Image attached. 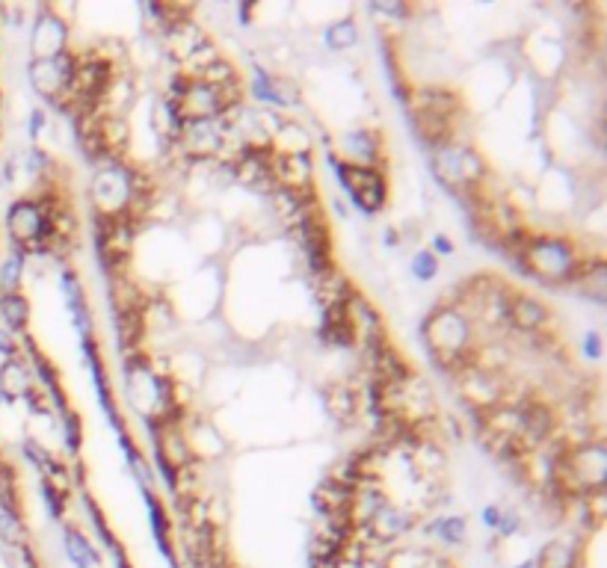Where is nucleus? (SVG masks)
<instances>
[{
    "label": "nucleus",
    "instance_id": "nucleus-27",
    "mask_svg": "<svg viewBox=\"0 0 607 568\" xmlns=\"http://www.w3.org/2000/svg\"><path fill=\"white\" fill-rule=\"evenodd\" d=\"M436 533H439L448 545H459V542L465 539V518L448 515V518L436 521Z\"/></svg>",
    "mask_w": 607,
    "mask_h": 568
},
{
    "label": "nucleus",
    "instance_id": "nucleus-22",
    "mask_svg": "<svg viewBox=\"0 0 607 568\" xmlns=\"http://www.w3.org/2000/svg\"><path fill=\"white\" fill-rule=\"evenodd\" d=\"M24 539H27V527L21 512L0 506V545H24Z\"/></svg>",
    "mask_w": 607,
    "mask_h": 568
},
{
    "label": "nucleus",
    "instance_id": "nucleus-15",
    "mask_svg": "<svg viewBox=\"0 0 607 568\" xmlns=\"http://www.w3.org/2000/svg\"><path fill=\"white\" fill-rule=\"evenodd\" d=\"M572 284H578V290L587 296V299H593V302H599V305H605L607 299V264L602 255H596V258H581V264H578V270H575V279Z\"/></svg>",
    "mask_w": 607,
    "mask_h": 568
},
{
    "label": "nucleus",
    "instance_id": "nucleus-28",
    "mask_svg": "<svg viewBox=\"0 0 607 568\" xmlns=\"http://www.w3.org/2000/svg\"><path fill=\"white\" fill-rule=\"evenodd\" d=\"M371 12L385 15V18H394V21H406L412 15V6L409 3H391V0H380V3H371Z\"/></svg>",
    "mask_w": 607,
    "mask_h": 568
},
{
    "label": "nucleus",
    "instance_id": "nucleus-24",
    "mask_svg": "<svg viewBox=\"0 0 607 568\" xmlns=\"http://www.w3.org/2000/svg\"><path fill=\"white\" fill-rule=\"evenodd\" d=\"M572 563H575V548L566 542H551L539 557V568H572Z\"/></svg>",
    "mask_w": 607,
    "mask_h": 568
},
{
    "label": "nucleus",
    "instance_id": "nucleus-26",
    "mask_svg": "<svg viewBox=\"0 0 607 568\" xmlns=\"http://www.w3.org/2000/svg\"><path fill=\"white\" fill-rule=\"evenodd\" d=\"M60 421H63V441H66V447H69V453H80V447H83V421H80V415H77L75 409H69L66 415H60Z\"/></svg>",
    "mask_w": 607,
    "mask_h": 568
},
{
    "label": "nucleus",
    "instance_id": "nucleus-1",
    "mask_svg": "<svg viewBox=\"0 0 607 568\" xmlns=\"http://www.w3.org/2000/svg\"><path fill=\"white\" fill-rule=\"evenodd\" d=\"M421 341L430 358L445 370V373H459L462 367L471 364V353L477 350V329L474 323L448 302L436 305L424 323H421Z\"/></svg>",
    "mask_w": 607,
    "mask_h": 568
},
{
    "label": "nucleus",
    "instance_id": "nucleus-9",
    "mask_svg": "<svg viewBox=\"0 0 607 568\" xmlns=\"http://www.w3.org/2000/svg\"><path fill=\"white\" fill-rule=\"evenodd\" d=\"M326 415L338 426H353L362 415V391L353 382H332L323 391Z\"/></svg>",
    "mask_w": 607,
    "mask_h": 568
},
{
    "label": "nucleus",
    "instance_id": "nucleus-33",
    "mask_svg": "<svg viewBox=\"0 0 607 568\" xmlns=\"http://www.w3.org/2000/svg\"><path fill=\"white\" fill-rule=\"evenodd\" d=\"M498 521H501V506H486L483 509V524L489 530H498Z\"/></svg>",
    "mask_w": 607,
    "mask_h": 568
},
{
    "label": "nucleus",
    "instance_id": "nucleus-7",
    "mask_svg": "<svg viewBox=\"0 0 607 568\" xmlns=\"http://www.w3.org/2000/svg\"><path fill=\"white\" fill-rule=\"evenodd\" d=\"M249 89H252V98H255L258 104L270 107L273 113L300 104V89H297V83L288 80L285 74H273V71H267L264 66H255V69H252Z\"/></svg>",
    "mask_w": 607,
    "mask_h": 568
},
{
    "label": "nucleus",
    "instance_id": "nucleus-30",
    "mask_svg": "<svg viewBox=\"0 0 607 568\" xmlns=\"http://www.w3.org/2000/svg\"><path fill=\"white\" fill-rule=\"evenodd\" d=\"M602 353H605V350H602V335H599V332H587V335H584V355H587L590 361H599Z\"/></svg>",
    "mask_w": 607,
    "mask_h": 568
},
{
    "label": "nucleus",
    "instance_id": "nucleus-13",
    "mask_svg": "<svg viewBox=\"0 0 607 568\" xmlns=\"http://www.w3.org/2000/svg\"><path fill=\"white\" fill-rule=\"evenodd\" d=\"M205 39H208V33H205L199 24H193L190 18H187V21H178V24H172V27L163 30V48H166V54H169L175 63H184Z\"/></svg>",
    "mask_w": 607,
    "mask_h": 568
},
{
    "label": "nucleus",
    "instance_id": "nucleus-34",
    "mask_svg": "<svg viewBox=\"0 0 607 568\" xmlns=\"http://www.w3.org/2000/svg\"><path fill=\"white\" fill-rule=\"evenodd\" d=\"M522 568H531V566H522Z\"/></svg>",
    "mask_w": 607,
    "mask_h": 568
},
{
    "label": "nucleus",
    "instance_id": "nucleus-18",
    "mask_svg": "<svg viewBox=\"0 0 607 568\" xmlns=\"http://www.w3.org/2000/svg\"><path fill=\"white\" fill-rule=\"evenodd\" d=\"M409 524H412V515L403 512V509H397V506L388 500L380 512L371 518L368 530H371L377 539H394V536H400L403 530H409Z\"/></svg>",
    "mask_w": 607,
    "mask_h": 568
},
{
    "label": "nucleus",
    "instance_id": "nucleus-20",
    "mask_svg": "<svg viewBox=\"0 0 607 568\" xmlns=\"http://www.w3.org/2000/svg\"><path fill=\"white\" fill-rule=\"evenodd\" d=\"M356 42H359V24H356V18H341V21L329 24L326 33H323V45L329 51H347Z\"/></svg>",
    "mask_w": 607,
    "mask_h": 568
},
{
    "label": "nucleus",
    "instance_id": "nucleus-5",
    "mask_svg": "<svg viewBox=\"0 0 607 568\" xmlns=\"http://www.w3.org/2000/svg\"><path fill=\"white\" fill-rule=\"evenodd\" d=\"M554 320V311L539 299L531 296L525 290H513L510 293V302H507V329L519 332V335H542L548 332Z\"/></svg>",
    "mask_w": 607,
    "mask_h": 568
},
{
    "label": "nucleus",
    "instance_id": "nucleus-14",
    "mask_svg": "<svg viewBox=\"0 0 607 568\" xmlns=\"http://www.w3.org/2000/svg\"><path fill=\"white\" fill-rule=\"evenodd\" d=\"M353 293H356V287H353V282L338 267H332L329 273H323V276L314 279V296H317V302H320L323 311H329V308H347V302L353 299Z\"/></svg>",
    "mask_w": 607,
    "mask_h": 568
},
{
    "label": "nucleus",
    "instance_id": "nucleus-25",
    "mask_svg": "<svg viewBox=\"0 0 607 568\" xmlns=\"http://www.w3.org/2000/svg\"><path fill=\"white\" fill-rule=\"evenodd\" d=\"M39 492L45 497V506H48V512H51V518H63L66 515V503H69V492H63V489H57L51 480H39Z\"/></svg>",
    "mask_w": 607,
    "mask_h": 568
},
{
    "label": "nucleus",
    "instance_id": "nucleus-3",
    "mask_svg": "<svg viewBox=\"0 0 607 568\" xmlns=\"http://www.w3.org/2000/svg\"><path fill=\"white\" fill-rule=\"evenodd\" d=\"M430 166L439 184L454 196H465L489 181V166L471 142H445L430 148Z\"/></svg>",
    "mask_w": 607,
    "mask_h": 568
},
{
    "label": "nucleus",
    "instance_id": "nucleus-16",
    "mask_svg": "<svg viewBox=\"0 0 607 568\" xmlns=\"http://www.w3.org/2000/svg\"><path fill=\"white\" fill-rule=\"evenodd\" d=\"M0 323L9 335L21 338L30 326V299L18 293H0Z\"/></svg>",
    "mask_w": 607,
    "mask_h": 568
},
{
    "label": "nucleus",
    "instance_id": "nucleus-12",
    "mask_svg": "<svg viewBox=\"0 0 607 568\" xmlns=\"http://www.w3.org/2000/svg\"><path fill=\"white\" fill-rule=\"evenodd\" d=\"M30 391H36V379L27 367V361L21 355L3 358L0 361V397L6 403H18L24 400Z\"/></svg>",
    "mask_w": 607,
    "mask_h": 568
},
{
    "label": "nucleus",
    "instance_id": "nucleus-2",
    "mask_svg": "<svg viewBox=\"0 0 607 568\" xmlns=\"http://www.w3.org/2000/svg\"><path fill=\"white\" fill-rule=\"evenodd\" d=\"M581 249L566 234H531L525 249L516 255V264L542 284H572L581 264Z\"/></svg>",
    "mask_w": 607,
    "mask_h": 568
},
{
    "label": "nucleus",
    "instance_id": "nucleus-10",
    "mask_svg": "<svg viewBox=\"0 0 607 568\" xmlns=\"http://www.w3.org/2000/svg\"><path fill=\"white\" fill-rule=\"evenodd\" d=\"M60 287H63V299H66V308L72 311V320H75L77 332H80V341H89L95 338V326H92V311H89V302H86V290L83 282L75 270H63L60 273Z\"/></svg>",
    "mask_w": 607,
    "mask_h": 568
},
{
    "label": "nucleus",
    "instance_id": "nucleus-19",
    "mask_svg": "<svg viewBox=\"0 0 607 568\" xmlns=\"http://www.w3.org/2000/svg\"><path fill=\"white\" fill-rule=\"evenodd\" d=\"M27 273V255L21 249H9L0 255V293H18Z\"/></svg>",
    "mask_w": 607,
    "mask_h": 568
},
{
    "label": "nucleus",
    "instance_id": "nucleus-8",
    "mask_svg": "<svg viewBox=\"0 0 607 568\" xmlns=\"http://www.w3.org/2000/svg\"><path fill=\"white\" fill-rule=\"evenodd\" d=\"M335 154L350 166H380V169H385V142H382L380 131H371V128L347 131L341 142L335 145Z\"/></svg>",
    "mask_w": 607,
    "mask_h": 568
},
{
    "label": "nucleus",
    "instance_id": "nucleus-11",
    "mask_svg": "<svg viewBox=\"0 0 607 568\" xmlns=\"http://www.w3.org/2000/svg\"><path fill=\"white\" fill-rule=\"evenodd\" d=\"M273 181L285 190H308L314 187V163L311 154H276Z\"/></svg>",
    "mask_w": 607,
    "mask_h": 568
},
{
    "label": "nucleus",
    "instance_id": "nucleus-23",
    "mask_svg": "<svg viewBox=\"0 0 607 568\" xmlns=\"http://www.w3.org/2000/svg\"><path fill=\"white\" fill-rule=\"evenodd\" d=\"M439 270H442V264H439V258L430 252V249H418L415 255H412V264H409V273H412V279L421 284H430L439 279Z\"/></svg>",
    "mask_w": 607,
    "mask_h": 568
},
{
    "label": "nucleus",
    "instance_id": "nucleus-4",
    "mask_svg": "<svg viewBox=\"0 0 607 568\" xmlns=\"http://www.w3.org/2000/svg\"><path fill=\"white\" fill-rule=\"evenodd\" d=\"M27 74H30V86L36 89L39 98L60 104L75 77V51H66L54 60H30Z\"/></svg>",
    "mask_w": 607,
    "mask_h": 568
},
{
    "label": "nucleus",
    "instance_id": "nucleus-6",
    "mask_svg": "<svg viewBox=\"0 0 607 568\" xmlns=\"http://www.w3.org/2000/svg\"><path fill=\"white\" fill-rule=\"evenodd\" d=\"M69 51V27L66 21L57 15V9H42L36 24H33V33H30V54L33 60H54L60 54Z\"/></svg>",
    "mask_w": 607,
    "mask_h": 568
},
{
    "label": "nucleus",
    "instance_id": "nucleus-21",
    "mask_svg": "<svg viewBox=\"0 0 607 568\" xmlns=\"http://www.w3.org/2000/svg\"><path fill=\"white\" fill-rule=\"evenodd\" d=\"M66 551H69V557H72V563L77 568H95L98 566V554H95V548L89 545V539L72 527V524H66Z\"/></svg>",
    "mask_w": 607,
    "mask_h": 568
},
{
    "label": "nucleus",
    "instance_id": "nucleus-32",
    "mask_svg": "<svg viewBox=\"0 0 607 568\" xmlns=\"http://www.w3.org/2000/svg\"><path fill=\"white\" fill-rule=\"evenodd\" d=\"M430 252H433L436 258H439V255H454V240H451L448 234H436V237H433V249H430Z\"/></svg>",
    "mask_w": 607,
    "mask_h": 568
},
{
    "label": "nucleus",
    "instance_id": "nucleus-17",
    "mask_svg": "<svg viewBox=\"0 0 607 568\" xmlns=\"http://www.w3.org/2000/svg\"><path fill=\"white\" fill-rule=\"evenodd\" d=\"M270 148H273L276 154H308L311 137H308V131H305L300 122H294V119H282V125H279L276 134H273Z\"/></svg>",
    "mask_w": 607,
    "mask_h": 568
},
{
    "label": "nucleus",
    "instance_id": "nucleus-31",
    "mask_svg": "<svg viewBox=\"0 0 607 568\" xmlns=\"http://www.w3.org/2000/svg\"><path fill=\"white\" fill-rule=\"evenodd\" d=\"M45 122H48V119H45V113H42L39 107H36V110H30V125H27V134H30V140H33V142L39 140V134L45 131Z\"/></svg>",
    "mask_w": 607,
    "mask_h": 568
},
{
    "label": "nucleus",
    "instance_id": "nucleus-29",
    "mask_svg": "<svg viewBox=\"0 0 607 568\" xmlns=\"http://www.w3.org/2000/svg\"><path fill=\"white\" fill-rule=\"evenodd\" d=\"M519 512L516 509H510V506H501V521H498V533L501 536H513L516 530H519Z\"/></svg>",
    "mask_w": 607,
    "mask_h": 568
}]
</instances>
